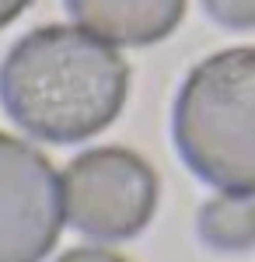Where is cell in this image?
Masks as SVG:
<instances>
[{"mask_svg":"<svg viewBox=\"0 0 255 262\" xmlns=\"http://www.w3.org/2000/svg\"><path fill=\"white\" fill-rule=\"evenodd\" d=\"M130 67L112 42L80 25H42L0 63V105L46 143H80L112 126L126 105Z\"/></svg>","mask_w":255,"mask_h":262,"instance_id":"6da1fadb","label":"cell"},{"mask_svg":"<svg viewBox=\"0 0 255 262\" xmlns=\"http://www.w3.org/2000/svg\"><path fill=\"white\" fill-rule=\"evenodd\" d=\"M172 140L199 182L255 196V46L214 53L189 70L172 108Z\"/></svg>","mask_w":255,"mask_h":262,"instance_id":"7a4b0ae2","label":"cell"},{"mask_svg":"<svg viewBox=\"0 0 255 262\" xmlns=\"http://www.w3.org/2000/svg\"><path fill=\"white\" fill-rule=\"evenodd\" d=\"M63 217L88 242H126L151 224L157 206V175L126 147H91L59 175Z\"/></svg>","mask_w":255,"mask_h":262,"instance_id":"3957f363","label":"cell"},{"mask_svg":"<svg viewBox=\"0 0 255 262\" xmlns=\"http://www.w3.org/2000/svg\"><path fill=\"white\" fill-rule=\"evenodd\" d=\"M63 224L56 168L32 143L0 133V262H42Z\"/></svg>","mask_w":255,"mask_h":262,"instance_id":"277c9868","label":"cell"},{"mask_svg":"<svg viewBox=\"0 0 255 262\" xmlns=\"http://www.w3.org/2000/svg\"><path fill=\"white\" fill-rule=\"evenodd\" d=\"M70 18L112 46H154L185 14V0H67Z\"/></svg>","mask_w":255,"mask_h":262,"instance_id":"5b68a950","label":"cell"},{"mask_svg":"<svg viewBox=\"0 0 255 262\" xmlns=\"http://www.w3.org/2000/svg\"><path fill=\"white\" fill-rule=\"evenodd\" d=\"M196 227L199 238L214 252H248L255 248V200L224 192L217 200L203 203Z\"/></svg>","mask_w":255,"mask_h":262,"instance_id":"8992f818","label":"cell"},{"mask_svg":"<svg viewBox=\"0 0 255 262\" xmlns=\"http://www.w3.org/2000/svg\"><path fill=\"white\" fill-rule=\"evenodd\" d=\"M203 11L231 32H248L255 28V0H203Z\"/></svg>","mask_w":255,"mask_h":262,"instance_id":"52a82bcc","label":"cell"},{"mask_svg":"<svg viewBox=\"0 0 255 262\" xmlns=\"http://www.w3.org/2000/svg\"><path fill=\"white\" fill-rule=\"evenodd\" d=\"M56 262H126V259L116 255V252H109V248H101V245H84V248L63 252Z\"/></svg>","mask_w":255,"mask_h":262,"instance_id":"ba28073f","label":"cell"},{"mask_svg":"<svg viewBox=\"0 0 255 262\" xmlns=\"http://www.w3.org/2000/svg\"><path fill=\"white\" fill-rule=\"evenodd\" d=\"M32 7V0H0V28H7L11 21H18Z\"/></svg>","mask_w":255,"mask_h":262,"instance_id":"9c48e42d","label":"cell"}]
</instances>
